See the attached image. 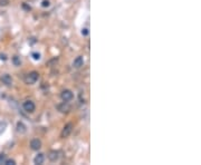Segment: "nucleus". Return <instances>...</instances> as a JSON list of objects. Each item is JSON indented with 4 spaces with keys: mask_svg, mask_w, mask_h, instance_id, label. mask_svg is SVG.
<instances>
[{
    "mask_svg": "<svg viewBox=\"0 0 201 165\" xmlns=\"http://www.w3.org/2000/svg\"><path fill=\"white\" fill-rule=\"evenodd\" d=\"M82 33H83L84 36H87L88 35V29L87 28H84L83 30H82Z\"/></svg>",
    "mask_w": 201,
    "mask_h": 165,
    "instance_id": "obj_16",
    "label": "nucleus"
},
{
    "mask_svg": "<svg viewBox=\"0 0 201 165\" xmlns=\"http://www.w3.org/2000/svg\"><path fill=\"white\" fill-rule=\"evenodd\" d=\"M22 107H24V110H26L27 113H33L34 110H35V108H36V106H35L33 100H26V102H24Z\"/></svg>",
    "mask_w": 201,
    "mask_h": 165,
    "instance_id": "obj_3",
    "label": "nucleus"
},
{
    "mask_svg": "<svg viewBox=\"0 0 201 165\" xmlns=\"http://www.w3.org/2000/svg\"><path fill=\"white\" fill-rule=\"evenodd\" d=\"M26 131H27L26 125H25L24 123H21V122H18V123H17V132L20 133V134H25Z\"/></svg>",
    "mask_w": 201,
    "mask_h": 165,
    "instance_id": "obj_9",
    "label": "nucleus"
},
{
    "mask_svg": "<svg viewBox=\"0 0 201 165\" xmlns=\"http://www.w3.org/2000/svg\"><path fill=\"white\" fill-rule=\"evenodd\" d=\"M59 159V153L58 151H50L48 153V160L50 162H56V161Z\"/></svg>",
    "mask_w": 201,
    "mask_h": 165,
    "instance_id": "obj_6",
    "label": "nucleus"
},
{
    "mask_svg": "<svg viewBox=\"0 0 201 165\" xmlns=\"http://www.w3.org/2000/svg\"><path fill=\"white\" fill-rule=\"evenodd\" d=\"M9 4V0H0V6H7Z\"/></svg>",
    "mask_w": 201,
    "mask_h": 165,
    "instance_id": "obj_15",
    "label": "nucleus"
},
{
    "mask_svg": "<svg viewBox=\"0 0 201 165\" xmlns=\"http://www.w3.org/2000/svg\"><path fill=\"white\" fill-rule=\"evenodd\" d=\"M39 78V74L37 72H31L30 74H28L26 78H25V82L26 84H29V85H33L35 82L38 80Z\"/></svg>",
    "mask_w": 201,
    "mask_h": 165,
    "instance_id": "obj_1",
    "label": "nucleus"
},
{
    "mask_svg": "<svg viewBox=\"0 0 201 165\" xmlns=\"http://www.w3.org/2000/svg\"><path fill=\"white\" fill-rule=\"evenodd\" d=\"M12 60H14V63H15V65H16V66H19V65H20V60L18 59V57H17V56H15V57L12 58Z\"/></svg>",
    "mask_w": 201,
    "mask_h": 165,
    "instance_id": "obj_13",
    "label": "nucleus"
},
{
    "mask_svg": "<svg viewBox=\"0 0 201 165\" xmlns=\"http://www.w3.org/2000/svg\"><path fill=\"white\" fill-rule=\"evenodd\" d=\"M5 164L6 165H15L16 164V162H15L14 160H10V159H9V160L5 161Z\"/></svg>",
    "mask_w": 201,
    "mask_h": 165,
    "instance_id": "obj_12",
    "label": "nucleus"
},
{
    "mask_svg": "<svg viewBox=\"0 0 201 165\" xmlns=\"http://www.w3.org/2000/svg\"><path fill=\"white\" fill-rule=\"evenodd\" d=\"M61 97L64 102H69V100H72L73 99L74 95H73V93L69 90V89H65V90H63V92H61Z\"/></svg>",
    "mask_w": 201,
    "mask_h": 165,
    "instance_id": "obj_4",
    "label": "nucleus"
},
{
    "mask_svg": "<svg viewBox=\"0 0 201 165\" xmlns=\"http://www.w3.org/2000/svg\"><path fill=\"white\" fill-rule=\"evenodd\" d=\"M73 128H74V125H73L72 123H68V124H66V125H65V127L63 128V131H61V138L68 137V136L71 135V133L73 132Z\"/></svg>",
    "mask_w": 201,
    "mask_h": 165,
    "instance_id": "obj_2",
    "label": "nucleus"
},
{
    "mask_svg": "<svg viewBox=\"0 0 201 165\" xmlns=\"http://www.w3.org/2000/svg\"><path fill=\"white\" fill-rule=\"evenodd\" d=\"M84 64V59L82 56H78L76 57L75 59H74V63H73V66L75 67V68H79V67H82Z\"/></svg>",
    "mask_w": 201,
    "mask_h": 165,
    "instance_id": "obj_8",
    "label": "nucleus"
},
{
    "mask_svg": "<svg viewBox=\"0 0 201 165\" xmlns=\"http://www.w3.org/2000/svg\"><path fill=\"white\" fill-rule=\"evenodd\" d=\"M44 161H45V155L40 153V154L36 155V157L34 159V163H35V164H37V165H40V164H43V163H44Z\"/></svg>",
    "mask_w": 201,
    "mask_h": 165,
    "instance_id": "obj_11",
    "label": "nucleus"
},
{
    "mask_svg": "<svg viewBox=\"0 0 201 165\" xmlns=\"http://www.w3.org/2000/svg\"><path fill=\"white\" fill-rule=\"evenodd\" d=\"M57 110L61 112V113H67V112H69V106L67 105V102H64V103H61V104H58L57 105Z\"/></svg>",
    "mask_w": 201,
    "mask_h": 165,
    "instance_id": "obj_7",
    "label": "nucleus"
},
{
    "mask_svg": "<svg viewBox=\"0 0 201 165\" xmlns=\"http://www.w3.org/2000/svg\"><path fill=\"white\" fill-rule=\"evenodd\" d=\"M30 147H31V149H34V151H38V149L41 147V142H40V139H38V138L33 139V141L30 142Z\"/></svg>",
    "mask_w": 201,
    "mask_h": 165,
    "instance_id": "obj_5",
    "label": "nucleus"
},
{
    "mask_svg": "<svg viewBox=\"0 0 201 165\" xmlns=\"http://www.w3.org/2000/svg\"><path fill=\"white\" fill-rule=\"evenodd\" d=\"M1 80L4 84H6L7 86H10L11 84H12V78H11L10 75H8V74H5L2 77H1Z\"/></svg>",
    "mask_w": 201,
    "mask_h": 165,
    "instance_id": "obj_10",
    "label": "nucleus"
},
{
    "mask_svg": "<svg viewBox=\"0 0 201 165\" xmlns=\"http://www.w3.org/2000/svg\"><path fill=\"white\" fill-rule=\"evenodd\" d=\"M33 56H34V59H36V60H38L39 58H40L39 54H33Z\"/></svg>",
    "mask_w": 201,
    "mask_h": 165,
    "instance_id": "obj_17",
    "label": "nucleus"
},
{
    "mask_svg": "<svg viewBox=\"0 0 201 165\" xmlns=\"http://www.w3.org/2000/svg\"><path fill=\"white\" fill-rule=\"evenodd\" d=\"M49 5H50V2L48 1V0H44V1L41 2V6H43L44 8H46V7H49Z\"/></svg>",
    "mask_w": 201,
    "mask_h": 165,
    "instance_id": "obj_14",
    "label": "nucleus"
}]
</instances>
